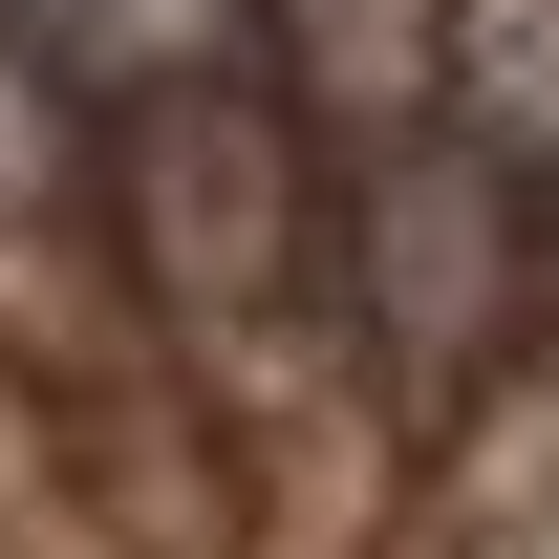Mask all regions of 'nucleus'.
<instances>
[{"instance_id":"39448f33","label":"nucleus","mask_w":559,"mask_h":559,"mask_svg":"<svg viewBox=\"0 0 559 559\" xmlns=\"http://www.w3.org/2000/svg\"><path fill=\"white\" fill-rule=\"evenodd\" d=\"M44 173H66V86H44V44L0 22V194H44Z\"/></svg>"},{"instance_id":"20e7f679","label":"nucleus","mask_w":559,"mask_h":559,"mask_svg":"<svg viewBox=\"0 0 559 559\" xmlns=\"http://www.w3.org/2000/svg\"><path fill=\"white\" fill-rule=\"evenodd\" d=\"M452 130L516 194H559V0H452Z\"/></svg>"},{"instance_id":"0eeeda50","label":"nucleus","mask_w":559,"mask_h":559,"mask_svg":"<svg viewBox=\"0 0 559 559\" xmlns=\"http://www.w3.org/2000/svg\"><path fill=\"white\" fill-rule=\"evenodd\" d=\"M0 22H44V0H0Z\"/></svg>"},{"instance_id":"7ed1b4c3","label":"nucleus","mask_w":559,"mask_h":559,"mask_svg":"<svg viewBox=\"0 0 559 559\" xmlns=\"http://www.w3.org/2000/svg\"><path fill=\"white\" fill-rule=\"evenodd\" d=\"M280 22H301V66H323V108L366 151H409L452 108V0H280Z\"/></svg>"},{"instance_id":"f257e3e1","label":"nucleus","mask_w":559,"mask_h":559,"mask_svg":"<svg viewBox=\"0 0 559 559\" xmlns=\"http://www.w3.org/2000/svg\"><path fill=\"white\" fill-rule=\"evenodd\" d=\"M130 259L173 280V323H215V345L301 301V259H323V173L280 151L259 86L194 66V86H151V108H130Z\"/></svg>"},{"instance_id":"f03ea898","label":"nucleus","mask_w":559,"mask_h":559,"mask_svg":"<svg viewBox=\"0 0 559 559\" xmlns=\"http://www.w3.org/2000/svg\"><path fill=\"white\" fill-rule=\"evenodd\" d=\"M345 301L388 366H474L495 323H516V173H495L474 130H409L345 173Z\"/></svg>"},{"instance_id":"423d86ee","label":"nucleus","mask_w":559,"mask_h":559,"mask_svg":"<svg viewBox=\"0 0 559 559\" xmlns=\"http://www.w3.org/2000/svg\"><path fill=\"white\" fill-rule=\"evenodd\" d=\"M108 22H130V44H151V86H194V66H215V22H237V0H108Z\"/></svg>"}]
</instances>
